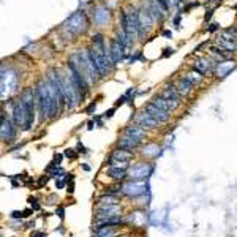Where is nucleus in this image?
<instances>
[{"label": "nucleus", "instance_id": "nucleus-1", "mask_svg": "<svg viewBox=\"0 0 237 237\" xmlns=\"http://www.w3.org/2000/svg\"><path fill=\"white\" fill-rule=\"evenodd\" d=\"M144 111H146L149 115H150L152 119H155L160 125L166 123L168 120L171 119V112L164 111V109H161V108H158L157 104H153L152 101H149L146 106H144Z\"/></svg>", "mask_w": 237, "mask_h": 237}, {"label": "nucleus", "instance_id": "nucleus-2", "mask_svg": "<svg viewBox=\"0 0 237 237\" xmlns=\"http://www.w3.org/2000/svg\"><path fill=\"white\" fill-rule=\"evenodd\" d=\"M16 128H18V125L14 123V120H10L7 115H5V112H2V139L5 142L14 139Z\"/></svg>", "mask_w": 237, "mask_h": 237}, {"label": "nucleus", "instance_id": "nucleus-3", "mask_svg": "<svg viewBox=\"0 0 237 237\" xmlns=\"http://www.w3.org/2000/svg\"><path fill=\"white\" fill-rule=\"evenodd\" d=\"M120 190L126 196H139L146 191V184L139 180H133V182H128L126 185H123Z\"/></svg>", "mask_w": 237, "mask_h": 237}, {"label": "nucleus", "instance_id": "nucleus-4", "mask_svg": "<svg viewBox=\"0 0 237 237\" xmlns=\"http://www.w3.org/2000/svg\"><path fill=\"white\" fill-rule=\"evenodd\" d=\"M152 169H153L152 166H149V164L142 163V164H139V166H136V168H133V169L130 171V179H131V180L146 179V177H149V175H150Z\"/></svg>", "mask_w": 237, "mask_h": 237}, {"label": "nucleus", "instance_id": "nucleus-5", "mask_svg": "<svg viewBox=\"0 0 237 237\" xmlns=\"http://www.w3.org/2000/svg\"><path fill=\"white\" fill-rule=\"evenodd\" d=\"M141 146V139H137V137H133V136H128L125 134L123 137H120V139L117 141V147L120 149H125V150H134V149H137Z\"/></svg>", "mask_w": 237, "mask_h": 237}, {"label": "nucleus", "instance_id": "nucleus-6", "mask_svg": "<svg viewBox=\"0 0 237 237\" xmlns=\"http://www.w3.org/2000/svg\"><path fill=\"white\" fill-rule=\"evenodd\" d=\"M136 123L139 125V126H142L144 130H155L157 126L160 125L155 119H152L150 115H149L146 111L144 112H141V115H137L136 117Z\"/></svg>", "mask_w": 237, "mask_h": 237}, {"label": "nucleus", "instance_id": "nucleus-7", "mask_svg": "<svg viewBox=\"0 0 237 237\" xmlns=\"http://www.w3.org/2000/svg\"><path fill=\"white\" fill-rule=\"evenodd\" d=\"M174 84H175V87H177V90H179V93L182 97H188L190 93L195 90V85L185 78V74L180 76V79H177V82H174Z\"/></svg>", "mask_w": 237, "mask_h": 237}, {"label": "nucleus", "instance_id": "nucleus-8", "mask_svg": "<svg viewBox=\"0 0 237 237\" xmlns=\"http://www.w3.org/2000/svg\"><path fill=\"white\" fill-rule=\"evenodd\" d=\"M111 158L115 160V161H123V163H130L133 160V152L130 150H125V149H114L112 153H111Z\"/></svg>", "mask_w": 237, "mask_h": 237}, {"label": "nucleus", "instance_id": "nucleus-9", "mask_svg": "<svg viewBox=\"0 0 237 237\" xmlns=\"http://www.w3.org/2000/svg\"><path fill=\"white\" fill-rule=\"evenodd\" d=\"M119 212V206L117 204H114V206H101L98 209V220L101 218H109V217H115Z\"/></svg>", "mask_w": 237, "mask_h": 237}, {"label": "nucleus", "instance_id": "nucleus-10", "mask_svg": "<svg viewBox=\"0 0 237 237\" xmlns=\"http://www.w3.org/2000/svg\"><path fill=\"white\" fill-rule=\"evenodd\" d=\"M125 134H128V136H133V137H137V139H144L146 137V130L142 128V126H139V125H130V126H126L125 128Z\"/></svg>", "mask_w": 237, "mask_h": 237}, {"label": "nucleus", "instance_id": "nucleus-11", "mask_svg": "<svg viewBox=\"0 0 237 237\" xmlns=\"http://www.w3.org/2000/svg\"><path fill=\"white\" fill-rule=\"evenodd\" d=\"M126 172H128V169H125V168L109 166V169H108V175H109V177H112L114 180H123L126 177Z\"/></svg>", "mask_w": 237, "mask_h": 237}, {"label": "nucleus", "instance_id": "nucleus-12", "mask_svg": "<svg viewBox=\"0 0 237 237\" xmlns=\"http://www.w3.org/2000/svg\"><path fill=\"white\" fill-rule=\"evenodd\" d=\"M117 233L114 231V226H100L95 229V236L93 237H115Z\"/></svg>", "mask_w": 237, "mask_h": 237}, {"label": "nucleus", "instance_id": "nucleus-13", "mask_svg": "<svg viewBox=\"0 0 237 237\" xmlns=\"http://www.w3.org/2000/svg\"><path fill=\"white\" fill-rule=\"evenodd\" d=\"M98 202H100V207H101V206H114V204H117V199H115L114 196L109 195V196L100 198V201H98Z\"/></svg>", "mask_w": 237, "mask_h": 237}, {"label": "nucleus", "instance_id": "nucleus-14", "mask_svg": "<svg viewBox=\"0 0 237 237\" xmlns=\"http://www.w3.org/2000/svg\"><path fill=\"white\" fill-rule=\"evenodd\" d=\"M126 101H133V100H131V98H130L128 95H126V93H123L122 97H119L117 100H115V103H114V108H117V106H122V104H125Z\"/></svg>", "mask_w": 237, "mask_h": 237}, {"label": "nucleus", "instance_id": "nucleus-15", "mask_svg": "<svg viewBox=\"0 0 237 237\" xmlns=\"http://www.w3.org/2000/svg\"><path fill=\"white\" fill-rule=\"evenodd\" d=\"M215 10H217V7H210V8H207L206 10V13H204V22H209L212 18H213V13H215Z\"/></svg>", "mask_w": 237, "mask_h": 237}, {"label": "nucleus", "instance_id": "nucleus-16", "mask_svg": "<svg viewBox=\"0 0 237 237\" xmlns=\"http://www.w3.org/2000/svg\"><path fill=\"white\" fill-rule=\"evenodd\" d=\"M201 2H191V3H188V5H185L184 7V10H180L182 13H190V10L191 8H198V7H201Z\"/></svg>", "mask_w": 237, "mask_h": 237}, {"label": "nucleus", "instance_id": "nucleus-17", "mask_svg": "<svg viewBox=\"0 0 237 237\" xmlns=\"http://www.w3.org/2000/svg\"><path fill=\"white\" fill-rule=\"evenodd\" d=\"M78 153L79 152H76L74 149H67V150L63 152V155L67 158H70V160H74V158H78Z\"/></svg>", "mask_w": 237, "mask_h": 237}, {"label": "nucleus", "instance_id": "nucleus-18", "mask_svg": "<svg viewBox=\"0 0 237 237\" xmlns=\"http://www.w3.org/2000/svg\"><path fill=\"white\" fill-rule=\"evenodd\" d=\"M218 29H220V24L218 22H212V24H209V27H207L206 30L209 32V33H215Z\"/></svg>", "mask_w": 237, "mask_h": 237}, {"label": "nucleus", "instance_id": "nucleus-19", "mask_svg": "<svg viewBox=\"0 0 237 237\" xmlns=\"http://www.w3.org/2000/svg\"><path fill=\"white\" fill-rule=\"evenodd\" d=\"M155 2H157V3L160 5V7H161V8L164 10V11H168V10H169V5H171V3H169V0H155Z\"/></svg>", "mask_w": 237, "mask_h": 237}, {"label": "nucleus", "instance_id": "nucleus-20", "mask_svg": "<svg viewBox=\"0 0 237 237\" xmlns=\"http://www.w3.org/2000/svg\"><path fill=\"white\" fill-rule=\"evenodd\" d=\"M209 45V41H202V43H199V45H198L195 49H193V54H199L202 49H204V46H207Z\"/></svg>", "mask_w": 237, "mask_h": 237}, {"label": "nucleus", "instance_id": "nucleus-21", "mask_svg": "<svg viewBox=\"0 0 237 237\" xmlns=\"http://www.w3.org/2000/svg\"><path fill=\"white\" fill-rule=\"evenodd\" d=\"M182 14H184V13H182V11H179V14L175 16V18H174V21H172V24H174V27H175V29H180V18H182Z\"/></svg>", "mask_w": 237, "mask_h": 237}, {"label": "nucleus", "instance_id": "nucleus-22", "mask_svg": "<svg viewBox=\"0 0 237 237\" xmlns=\"http://www.w3.org/2000/svg\"><path fill=\"white\" fill-rule=\"evenodd\" d=\"M174 52H175V51H174L172 48H164V49H163V54H161V57H169V56H172Z\"/></svg>", "mask_w": 237, "mask_h": 237}, {"label": "nucleus", "instance_id": "nucleus-23", "mask_svg": "<svg viewBox=\"0 0 237 237\" xmlns=\"http://www.w3.org/2000/svg\"><path fill=\"white\" fill-rule=\"evenodd\" d=\"M95 109H97V103H95V101H92V103L89 104V106L85 108V114H92L93 111H95Z\"/></svg>", "mask_w": 237, "mask_h": 237}, {"label": "nucleus", "instance_id": "nucleus-24", "mask_svg": "<svg viewBox=\"0 0 237 237\" xmlns=\"http://www.w3.org/2000/svg\"><path fill=\"white\" fill-rule=\"evenodd\" d=\"M114 112H115V108H111L109 111H106V112L103 114V119H111L112 115H114Z\"/></svg>", "mask_w": 237, "mask_h": 237}, {"label": "nucleus", "instance_id": "nucleus-25", "mask_svg": "<svg viewBox=\"0 0 237 237\" xmlns=\"http://www.w3.org/2000/svg\"><path fill=\"white\" fill-rule=\"evenodd\" d=\"M65 155H62V153H57L56 157H54V163L57 164V166H60V161H62V158H63Z\"/></svg>", "mask_w": 237, "mask_h": 237}, {"label": "nucleus", "instance_id": "nucleus-26", "mask_svg": "<svg viewBox=\"0 0 237 237\" xmlns=\"http://www.w3.org/2000/svg\"><path fill=\"white\" fill-rule=\"evenodd\" d=\"M22 217H24V212H18V210L11 212V218H22Z\"/></svg>", "mask_w": 237, "mask_h": 237}, {"label": "nucleus", "instance_id": "nucleus-27", "mask_svg": "<svg viewBox=\"0 0 237 237\" xmlns=\"http://www.w3.org/2000/svg\"><path fill=\"white\" fill-rule=\"evenodd\" d=\"M48 180H49L48 175H43V177H41L40 180H38V185H40V186H41V185H46V184H48Z\"/></svg>", "mask_w": 237, "mask_h": 237}, {"label": "nucleus", "instance_id": "nucleus-28", "mask_svg": "<svg viewBox=\"0 0 237 237\" xmlns=\"http://www.w3.org/2000/svg\"><path fill=\"white\" fill-rule=\"evenodd\" d=\"M161 35H163L164 38H168V40H169V38H172V32H171V30H163V32H161Z\"/></svg>", "mask_w": 237, "mask_h": 237}, {"label": "nucleus", "instance_id": "nucleus-29", "mask_svg": "<svg viewBox=\"0 0 237 237\" xmlns=\"http://www.w3.org/2000/svg\"><path fill=\"white\" fill-rule=\"evenodd\" d=\"M29 202L32 204V207H33L35 210H38V209H40V204H38V202H36L35 199H32V198H30V199H29Z\"/></svg>", "mask_w": 237, "mask_h": 237}, {"label": "nucleus", "instance_id": "nucleus-30", "mask_svg": "<svg viewBox=\"0 0 237 237\" xmlns=\"http://www.w3.org/2000/svg\"><path fill=\"white\" fill-rule=\"evenodd\" d=\"M57 215H59V218H62V220H63V217H65V210H63V207H57Z\"/></svg>", "mask_w": 237, "mask_h": 237}, {"label": "nucleus", "instance_id": "nucleus-31", "mask_svg": "<svg viewBox=\"0 0 237 237\" xmlns=\"http://www.w3.org/2000/svg\"><path fill=\"white\" fill-rule=\"evenodd\" d=\"M67 191H68V193H73V191H74V184H73V182H71V184H68V190H67Z\"/></svg>", "mask_w": 237, "mask_h": 237}, {"label": "nucleus", "instance_id": "nucleus-32", "mask_svg": "<svg viewBox=\"0 0 237 237\" xmlns=\"http://www.w3.org/2000/svg\"><path fill=\"white\" fill-rule=\"evenodd\" d=\"M56 185H57V188H63V186H65V180H59Z\"/></svg>", "mask_w": 237, "mask_h": 237}, {"label": "nucleus", "instance_id": "nucleus-33", "mask_svg": "<svg viewBox=\"0 0 237 237\" xmlns=\"http://www.w3.org/2000/svg\"><path fill=\"white\" fill-rule=\"evenodd\" d=\"M32 212H33L32 209H25V210H24V217H30V215H32Z\"/></svg>", "mask_w": 237, "mask_h": 237}, {"label": "nucleus", "instance_id": "nucleus-34", "mask_svg": "<svg viewBox=\"0 0 237 237\" xmlns=\"http://www.w3.org/2000/svg\"><path fill=\"white\" fill-rule=\"evenodd\" d=\"M93 125H95V120H90V122L87 123V128H89V130H93Z\"/></svg>", "mask_w": 237, "mask_h": 237}, {"label": "nucleus", "instance_id": "nucleus-35", "mask_svg": "<svg viewBox=\"0 0 237 237\" xmlns=\"http://www.w3.org/2000/svg\"><path fill=\"white\" fill-rule=\"evenodd\" d=\"M33 237H45V234H41V233H35V234H33Z\"/></svg>", "mask_w": 237, "mask_h": 237}, {"label": "nucleus", "instance_id": "nucleus-36", "mask_svg": "<svg viewBox=\"0 0 237 237\" xmlns=\"http://www.w3.org/2000/svg\"><path fill=\"white\" fill-rule=\"evenodd\" d=\"M180 2H182V0H180Z\"/></svg>", "mask_w": 237, "mask_h": 237}]
</instances>
